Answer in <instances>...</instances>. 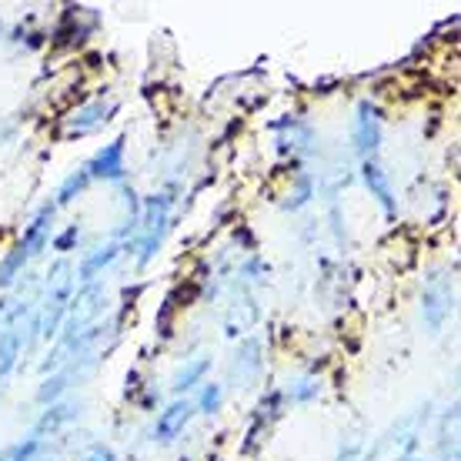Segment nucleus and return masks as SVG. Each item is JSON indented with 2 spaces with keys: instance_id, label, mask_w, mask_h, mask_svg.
<instances>
[{
  "instance_id": "obj_24",
  "label": "nucleus",
  "mask_w": 461,
  "mask_h": 461,
  "mask_svg": "<svg viewBox=\"0 0 461 461\" xmlns=\"http://www.w3.org/2000/svg\"><path fill=\"white\" fill-rule=\"evenodd\" d=\"M37 455H44V438L41 435H27L23 441L11 445L0 455V461H37Z\"/></svg>"
},
{
  "instance_id": "obj_12",
  "label": "nucleus",
  "mask_w": 461,
  "mask_h": 461,
  "mask_svg": "<svg viewBox=\"0 0 461 461\" xmlns=\"http://www.w3.org/2000/svg\"><path fill=\"white\" fill-rule=\"evenodd\" d=\"M121 254H124V244L111 238L107 244H101V248H94V251L84 254L81 265H77V271H74V277H77L81 285H91V281H97V277L104 275L107 267L114 265Z\"/></svg>"
},
{
  "instance_id": "obj_9",
  "label": "nucleus",
  "mask_w": 461,
  "mask_h": 461,
  "mask_svg": "<svg viewBox=\"0 0 461 461\" xmlns=\"http://www.w3.org/2000/svg\"><path fill=\"white\" fill-rule=\"evenodd\" d=\"M271 131H277V154H301V150H312L314 144V127L301 117H281V121H271Z\"/></svg>"
},
{
  "instance_id": "obj_15",
  "label": "nucleus",
  "mask_w": 461,
  "mask_h": 461,
  "mask_svg": "<svg viewBox=\"0 0 461 461\" xmlns=\"http://www.w3.org/2000/svg\"><path fill=\"white\" fill-rule=\"evenodd\" d=\"M258 321H261V308H258V301L248 298V294H241V298H234V304H230L228 314H224V335L244 338Z\"/></svg>"
},
{
  "instance_id": "obj_21",
  "label": "nucleus",
  "mask_w": 461,
  "mask_h": 461,
  "mask_svg": "<svg viewBox=\"0 0 461 461\" xmlns=\"http://www.w3.org/2000/svg\"><path fill=\"white\" fill-rule=\"evenodd\" d=\"M87 185H91L87 167H77L74 174H68V177L60 181L58 194H54V208H64V204H70V201H77V197L87 191Z\"/></svg>"
},
{
  "instance_id": "obj_22",
  "label": "nucleus",
  "mask_w": 461,
  "mask_h": 461,
  "mask_svg": "<svg viewBox=\"0 0 461 461\" xmlns=\"http://www.w3.org/2000/svg\"><path fill=\"white\" fill-rule=\"evenodd\" d=\"M27 265H31V254L23 251L21 244H14V251H7L4 261H0V288L7 291L17 277H23V267Z\"/></svg>"
},
{
  "instance_id": "obj_8",
  "label": "nucleus",
  "mask_w": 461,
  "mask_h": 461,
  "mask_svg": "<svg viewBox=\"0 0 461 461\" xmlns=\"http://www.w3.org/2000/svg\"><path fill=\"white\" fill-rule=\"evenodd\" d=\"M191 418H194V402L174 398L161 415H158V421H154V441H161V445L177 441L181 435H185V428L191 425Z\"/></svg>"
},
{
  "instance_id": "obj_6",
  "label": "nucleus",
  "mask_w": 461,
  "mask_h": 461,
  "mask_svg": "<svg viewBox=\"0 0 461 461\" xmlns=\"http://www.w3.org/2000/svg\"><path fill=\"white\" fill-rule=\"evenodd\" d=\"M117 114V101H87L81 104L74 114L68 117V124H64V138H87L94 131H101L104 124H111V117Z\"/></svg>"
},
{
  "instance_id": "obj_10",
  "label": "nucleus",
  "mask_w": 461,
  "mask_h": 461,
  "mask_svg": "<svg viewBox=\"0 0 461 461\" xmlns=\"http://www.w3.org/2000/svg\"><path fill=\"white\" fill-rule=\"evenodd\" d=\"M265 371V348L258 338H244L241 345L234 348V357H230V375L241 381L244 388L254 384Z\"/></svg>"
},
{
  "instance_id": "obj_31",
  "label": "nucleus",
  "mask_w": 461,
  "mask_h": 461,
  "mask_svg": "<svg viewBox=\"0 0 461 461\" xmlns=\"http://www.w3.org/2000/svg\"><path fill=\"white\" fill-rule=\"evenodd\" d=\"M394 461H428V458H421V455H398Z\"/></svg>"
},
{
  "instance_id": "obj_30",
  "label": "nucleus",
  "mask_w": 461,
  "mask_h": 461,
  "mask_svg": "<svg viewBox=\"0 0 461 461\" xmlns=\"http://www.w3.org/2000/svg\"><path fill=\"white\" fill-rule=\"evenodd\" d=\"M81 461H117V451L111 445H104V441H97V445L87 448V455Z\"/></svg>"
},
{
  "instance_id": "obj_3",
  "label": "nucleus",
  "mask_w": 461,
  "mask_h": 461,
  "mask_svg": "<svg viewBox=\"0 0 461 461\" xmlns=\"http://www.w3.org/2000/svg\"><path fill=\"white\" fill-rule=\"evenodd\" d=\"M381 138H384V127H381V107L375 101H361L355 107V121H351V140L361 161H375L381 150Z\"/></svg>"
},
{
  "instance_id": "obj_18",
  "label": "nucleus",
  "mask_w": 461,
  "mask_h": 461,
  "mask_svg": "<svg viewBox=\"0 0 461 461\" xmlns=\"http://www.w3.org/2000/svg\"><path fill=\"white\" fill-rule=\"evenodd\" d=\"M438 458L441 461H458V404H451L438 421Z\"/></svg>"
},
{
  "instance_id": "obj_20",
  "label": "nucleus",
  "mask_w": 461,
  "mask_h": 461,
  "mask_svg": "<svg viewBox=\"0 0 461 461\" xmlns=\"http://www.w3.org/2000/svg\"><path fill=\"white\" fill-rule=\"evenodd\" d=\"M312 197H314V174L301 171L298 177H294V185L288 187L285 201H281V211H301Z\"/></svg>"
},
{
  "instance_id": "obj_17",
  "label": "nucleus",
  "mask_w": 461,
  "mask_h": 461,
  "mask_svg": "<svg viewBox=\"0 0 461 461\" xmlns=\"http://www.w3.org/2000/svg\"><path fill=\"white\" fill-rule=\"evenodd\" d=\"M87 14H91V7H68L58 23V31H54V44H81L84 34H91L94 27H97V17L81 23Z\"/></svg>"
},
{
  "instance_id": "obj_1",
  "label": "nucleus",
  "mask_w": 461,
  "mask_h": 461,
  "mask_svg": "<svg viewBox=\"0 0 461 461\" xmlns=\"http://www.w3.org/2000/svg\"><path fill=\"white\" fill-rule=\"evenodd\" d=\"M74 298V267L70 261H54L50 271L44 277V294L37 298V308L31 314V324H27V348L37 345V338H58L60 324L68 318V304Z\"/></svg>"
},
{
  "instance_id": "obj_13",
  "label": "nucleus",
  "mask_w": 461,
  "mask_h": 461,
  "mask_svg": "<svg viewBox=\"0 0 461 461\" xmlns=\"http://www.w3.org/2000/svg\"><path fill=\"white\" fill-rule=\"evenodd\" d=\"M361 181H365V187L371 191V197L381 204V211L392 218L394 211H398V201H394L392 177H388V171L378 164V158H375V161H361Z\"/></svg>"
},
{
  "instance_id": "obj_28",
  "label": "nucleus",
  "mask_w": 461,
  "mask_h": 461,
  "mask_svg": "<svg viewBox=\"0 0 461 461\" xmlns=\"http://www.w3.org/2000/svg\"><path fill=\"white\" fill-rule=\"evenodd\" d=\"M77 241H81V224H68V228L54 238V251L68 254V251H74V244Z\"/></svg>"
},
{
  "instance_id": "obj_11",
  "label": "nucleus",
  "mask_w": 461,
  "mask_h": 461,
  "mask_svg": "<svg viewBox=\"0 0 461 461\" xmlns=\"http://www.w3.org/2000/svg\"><path fill=\"white\" fill-rule=\"evenodd\" d=\"M281 408H285V392H267L261 402H258V408H254L251 415V428H248V441H244V451H254L258 448V441H261V435H265L267 428L275 425L277 418H281Z\"/></svg>"
},
{
  "instance_id": "obj_7",
  "label": "nucleus",
  "mask_w": 461,
  "mask_h": 461,
  "mask_svg": "<svg viewBox=\"0 0 461 461\" xmlns=\"http://www.w3.org/2000/svg\"><path fill=\"white\" fill-rule=\"evenodd\" d=\"M124 150H127L124 138H114L111 144H104V148L97 150L91 161L84 164L87 174H91V181H111V185H121V181L127 177Z\"/></svg>"
},
{
  "instance_id": "obj_16",
  "label": "nucleus",
  "mask_w": 461,
  "mask_h": 461,
  "mask_svg": "<svg viewBox=\"0 0 461 461\" xmlns=\"http://www.w3.org/2000/svg\"><path fill=\"white\" fill-rule=\"evenodd\" d=\"M81 408L84 404L77 402V398H60V402L47 404L44 415L37 418V425H34L31 435H41V438H44L47 431H60L64 425H70V421H77V418H81Z\"/></svg>"
},
{
  "instance_id": "obj_14",
  "label": "nucleus",
  "mask_w": 461,
  "mask_h": 461,
  "mask_svg": "<svg viewBox=\"0 0 461 461\" xmlns=\"http://www.w3.org/2000/svg\"><path fill=\"white\" fill-rule=\"evenodd\" d=\"M54 214H58L54 201H47V204H41V211H37L34 218H31V224L23 228V238L17 244H21L31 258H37V254L47 248V241H50V224H54Z\"/></svg>"
},
{
  "instance_id": "obj_19",
  "label": "nucleus",
  "mask_w": 461,
  "mask_h": 461,
  "mask_svg": "<svg viewBox=\"0 0 461 461\" xmlns=\"http://www.w3.org/2000/svg\"><path fill=\"white\" fill-rule=\"evenodd\" d=\"M208 371H211V357H194V361H185V365L177 368V375H174L171 392L177 394V398H185L191 388L204 384V375H208Z\"/></svg>"
},
{
  "instance_id": "obj_29",
  "label": "nucleus",
  "mask_w": 461,
  "mask_h": 461,
  "mask_svg": "<svg viewBox=\"0 0 461 461\" xmlns=\"http://www.w3.org/2000/svg\"><path fill=\"white\" fill-rule=\"evenodd\" d=\"M357 458H365V441H361V438L341 441V448H338L335 461H357Z\"/></svg>"
},
{
  "instance_id": "obj_25",
  "label": "nucleus",
  "mask_w": 461,
  "mask_h": 461,
  "mask_svg": "<svg viewBox=\"0 0 461 461\" xmlns=\"http://www.w3.org/2000/svg\"><path fill=\"white\" fill-rule=\"evenodd\" d=\"M221 404H224V388L221 384H201V394H197L194 402V411H201V415H218Z\"/></svg>"
},
{
  "instance_id": "obj_27",
  "label": "nucleus",
  "mask_w": 461,
  "mask_h": 461,
  "mask_svg": "<svg viewBox=\"0 0 461 461\" xmlns=\"http://www.w3.org/2000/svg\"><path fill=\"white\" fill-rule=\"evenodd\" d=\"M174 308H177V304H174V294H167V298H164V304H161V312H158V321H154V328H158V335H161L164 341L174 335V331H171Z\"/></svg>"
},
{
  "instance_id": "obj_5",
  "label": "nucleus",
  "mask_w": 461,
  "mask_h": 461,
  "mask_svg": "<svg viewBox=\"0 0 461 461\" xmlns=\"http://www.w3.org/2000/svg\"><path fill=\"white\" fill-rule=\"evenodd\" d=\"M94 365H97V355H81V357H74V361H68L64 368H58L50 378H44V384L37 388V404H54V402H60L64 394L77 384V381H84L87 375L94 371Z\"/></svg>"
},
{
  "instance_id": "obj_2",
  "label": "nucleus",
  "mask_w": 461,
  "mask_h": 461,
  "mask_svg": "<svg viewBox=\"0 0 461 461\" xmlns=\"http://www.w3.org/2000/svg\"><path fill=\"white\" fill-rule=\"evenodd\" d=\"M107 308V285L104 281H91V285H81V291L70 298L68 304V318H64V324H60L58 331V345H68V341H74V338L81 335V331H87L91 324H97V318L104 314Z\"/></svg>"
},
{
  "instance_id": "obj_23",
  "label": "nucleus",
  "mask_w": 461,
  "mask_h": 461,
  "mask_svg": "<svg viewBox=\"0 0 461 461\" xmlns=\"http://www.w3.org/2000/svg\"><path fill=\"white\" fill-rule=\"evenodd\" d=\"M321 394V378L318 375H301L288 384V392H285V402L291 404H308L314 402Z\"/></svg>"
},
{
  "instance_id": "obj_26",
  "label": "nucleus",
  "mask_w": 461,
  "mask_h": 461,
  "mask_svg": "<svg viewBox=\"0 0 461 461\" xmlns=\"http://www.w3.org/2000/svg\"><path fill=\"white\" fill-rule=\"evenodd\" d=\"M267 275H271V267H267L265 258H248L241 265V285L244 288H251V285H265Z\"/></svg>"
},
{
  "instance_id": "obj_4",
  "label": "nucleus",
  "mask_w": 461,
  "mask_h": 461,
  "mask_svg": "<svg viewBox=\"0 0 461 461\" xmlns=\"http://www.w3.org/2000/svg\"><path fill=\"white\" fill-rule=\"evenodd\" d=\"M451 308H455V285L448 277H428L425 291H421V321H425L428 335H438L445 328Z\"/></svg>"
}]
</instances>
